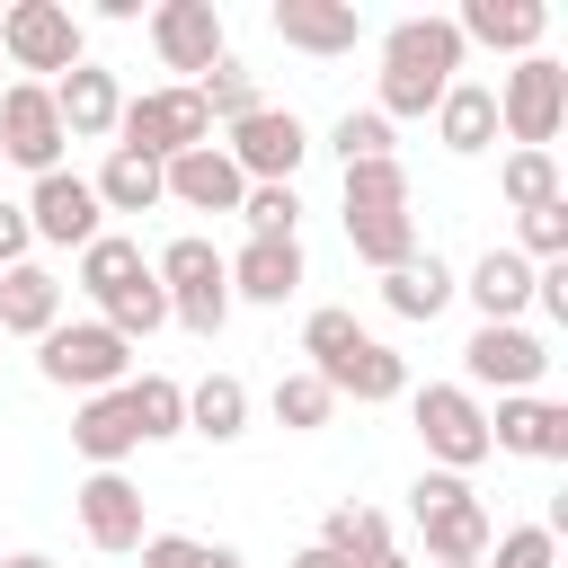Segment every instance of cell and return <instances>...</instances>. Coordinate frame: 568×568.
Masks as SVG:
<instances>
[{
	"label": "cell",
	"mask_w": 568,
	"mask_h": 568,
	"mask_svg": "<svg viewBox=\"0 0 568 568\" xmlns=\"http://www.w3.org/2000/svg\"><path fill=\"white\" fill-rule=\"evenodd\" d=\"M275 36H284L293 53H320V62H337V53H355V36H364V9H346V0H275Z\"/></svg>",
	"instance_id": "7402d4cb"
},
{
	"label": "cell",
	"mask_w": 568,
	"mask_h": 568,
	"mask_svg": "<svg viewBox=\"0 0 568 568\" xmlns=\"http://www.w3.org/2000/svg\"><path fill=\"white\" fill-rule=\"evenodd\" d=\"M124 417H133L142 444L186 435V382H169V373H133V382H124Z\"/></svg>",
	"instance_id": "f546056e"
},
{
	"label": "cell",
	"mask_w": 568,
	"mask_h": 568,
	"mask_svg": "<svg viewBox=\"0 0 568 568\" xmlns=\"http://www.w3.org/2000/svg\"><path fill=\"white\" fill-rule=\"evenodd\" d=\"M160 195H169V204H186V213H240L248 178L231 169V151H222V142H195V151H178V160L160 169Z\"/></svg>",
	"instance_id": "e0dca14e"
},
{
	"label": "cell",
	"mask_w": 568,
	"mask_h": 568,
	"mask_svg": "<svg viewBox=\"0 0 568 568\" xmlns=\"http://www.w3.org/2000/svg\"><path fill=\"white\" fill-rule=\"evenodd\" d=\"M346 568H408L399 550H373V559H346Z\"/></svg>",
	"instance_id": "7bdbcfd3"
},
{
	"label": "cell",
	"mask_w": 568,
	"mask_h": 568,
	"mask_svg": "<svg viewBox=\"0 0 568 568\" xmlns=\"http://www.w3.org/2000/svg\"><path fill=\"white\" fill-rule=\"evenodd\" d=\"M320 382H328L337 399H364V408H382V399H399V390H408V364H399L382 337H355V346H346V355H337Z\"/></svg>",
	"instance_id": "4316f807"
},
{
	"label": "cell",
	"mask_w": 568,
	"mask_h": 568,
	"mask_svg": "<svg viewBox=\"0 0 568 568\" xmlns=\"http://www.w3.org/2000/svg\"><path fill=\"white\" fill-rule=\"evenodd\" d=\"M186 89L204 98V115H213V124H240V115H257V106H266V98H257V71H248L240 53H222V62H213L204 80H186Z\"/></svg>",
	"instance_id": "1f68e13d"
},
{
	"label": "cell",
	"mask_w": 568,
	"mask_h": 568,
	"mask_svg": "<svg viewBox=\"0 0 568 568\" xmlns=\"http://www.w3.org/2000/svg\"><path fill=\"white\" fill-rule=\"evenodd\" d=\"M470 568H479V559H470Z\"/></svg>",
	"instance_id": "ee69618b"
},
{
	"label": "cell",
	"mask_w": 568,
	"mask_h": 568,
	"mask_svg": "<svg viewBox=\"0 0 568 568\" xmlns=\"http://www.w3.org/2000/svg\"><path fill=\"white\" fill-rule=\"evenodd\" d=\"M328 151H337V169H364V160H390V124H382L373 106H346V115L328 124Z\"/></svg>",
	"instance_id": "8d00e7d4"
},
{
	"label": "cell",
	"mask_w": 568,
	"mask_h": 568,
	"mask_svg": "<svg viewBox=\"0 0 568 568\" xmlns=\"http://www.w3.org/2000/svg\"><path fill=\"white\" fill-rule=\"evenodd\" d=\"M320 550H337V559H373V550H390V524H382V506H328V524H320Z\"/></svg>",
	"instance_id": "e575fe53"
},
{
	"label": "cell",
	"mask_w": 568,
	"mask_h": 568,
	"mask_svg": "<svg viewBox=\"0 0 568 568\" xmlns=\"http://www.w3.org/2000/svg\"><path fill=\"white\" fill-rule=\"evenodd\" d=\"M462 390H497V399H515V390H532L541 373H550V346L524 328V320H506V328H470V346H462Z\"/></svg>",
	"instance_id": "8fae6325"
},
{
	"label": "cell",
	"mask_w": 568,
	"mask_h": 568,
	"mask_svg": "<svg viewBox=\"0 0 568 568\" xmlns=\"http://www.w3.org/2000/svg\"><path fill=\"white\" fill-rule=\"evenodd\" d=\"M18 213H27V231H36L44 248H89V240L106 231V213H98V195H89V178H80V169H53V178H36Z\"/></svg>",
	"instance_id": "4fadbf2b"
},
{
	"label": "cell",
	"mask_w": 568,
	"mask_h": 568,
	"mask_svg": "<svg viewBox=\"0 0 568 568\" xmlns=\"http://www.w3.org/2000/svg\"><path fill=\"white\" fill-rule=\"evenodd\" d=\"M266 408H275V426H284V435H320V426H328V408H337V390H328L320 373H284V382L266 390Z\"/></svg>",
	"instance_id": "836d02e7"
},
{
	"label": "cell",
	"mask_w": 568,
	"mask_h": 568,
	"mask_svg": "<svg viewBox=\"0 0 568 568\" xmlns=\"http://www.w3.org/2000/svg\"><path fill=\"white\" fill-rule=\"evenodd\" d=\"M89 195H98V213H151V204H169L160 195V160H133V151H106V169L89 178Z\"/></svg>",
	"instance_id": "4dcf8cb0"
},
{
	"label": "cell",
	"mask_w": 568,
	"mask_h": 568,
	"mask_svg": "<svg viewBox=\"0 0 568 568\" xmlns=\"http://www.w3.org/2000/svg\"><path fill=\"white\" fill-rule=\"evenodd\" d=\"M142 275H151V257H142V240H124V231H98V240L80 248V266H71V284H80L98 311H106L124 284H142Z\"/></svg>",
	"instance_id": "83f0119b"
},
{
	"label": "cell",
	"mask_w": 568,
	"mask_h": 568,
	"mask_svg": "<svg viewBox=\"0 0 568 568\" xmlns=\"http://www.w3.org/2000/svg\"><path fill=\"white\" fill-rule=\"evenodd\" d=\"M559 124H568V71H559L550 53H524V62L497 80V133H506L515 151H550Z\"/></svg>",
	"instance_id": "ba28073f"
},
{
	"label": "cell",
	"mask_w": 568,
	"mask_h": 568,
	"mask_svg": "<svg viewBox=\"0 0 568 568\" xmlns=\"http://www.w3.org/2000/svg\"><path fill=\"white\" fill-rule=\"evenodd\" d=\"M240 222H248V240H302V195L293 186H248Z\"/></svg>",
	"instance_id": "74e56055"
},
{
	"label": "cell",
	"mask_w": 568,
	"mask_h": 568,
	"mask_svg": "<svg viewBox=\"0 0 568 568\" xmlns=\"http://www.w3.org/2000/svg\"><path fill=\"white\" fill-rule=\"evenodd\" d=\"M488 453H524V462H568V399L515 390L488 408Z\"/></svg>",
	"instance_id": "2e32d148"
},
{
	"label": "cell",
	"mask_w": 568,
	"mask_h": 568,
	"mask_svg": "<svg viewBox=\"0 0 568 568\" xmlns=\"http://www.w3.org/2000/svg\"><path fill=\"white\" fill-rule=\"evenodd\" d=\"M71 453H80L89 470H124V453H142V435H133V417H124V390H98V399L71 408Z\"/></svg>",
	"instance_id": "d4e9b609"
},
{
	"label": "cell",
	"mask_w": 568,
	"mask_h": 568,
	"mask_svg": "<svg viewBox=\"0 0 568 568\" xmlns=\"http://www.w3.org/2000/svg\"><path fill=\"white\" fill-rule=\"evenodd\" d=\"M36 373H44L53 390L98 399V390H124V382H133V346H124L106 320H62V328L36 337Z\"/></svg>",
	"instance_id": "3957f363"
},
{
	"label": "cell",
	"mask_w": 568,
	"mask_h": 568,
	"mask_svg": "<svg viewBox=\"0 0 568 568\" xmlns=\"http://www.w3.org/2000/svg\"><path fill=\"white\" fill-rule=\"evenodd\" d=\"M62 115H53V89L44 80H9L0 89V160L27 169V178H53L62 169Z\"/></svg>",
	"instance_id": "30bf717a"
},
{
	"label": "cell",
	"mask_w": 568,
	"mask_h": 568,
	"mask_svg": "<svg viewBox=\"0 0 568 568\" xmlns=\"http://www.w3.org/2000/svg\"><path fill=\"white\" fill-rule=\"evenodd\" d=\"M417 541H426V559H435V568H470V559H488L497 515L479 506V488H462V497H444V506H426V515H417Z\"/></svg>",
	"instance_id": "ac0fdd59"
},
{
	"label": "cell",
	"mask_w": 568,
	"mask_h": 568,
	"mask_svg": "<svg viewBox=\"0 0 568 568\" xmlns=\"http://www.w3.org/2000/svg\"><path fill=\"white\" fill-rule=\"evenodd\" d=\"M186 435H204V444H240V435H248V382H240V373H204V382H186Z\"/></svg>",
	"instance_id": "f1b7e54d"
},
{
	"label": "cell",
	"mask_w": 568,
	"mask_h": 568,
	"mask_svg": "<svg viewBox=\"0 0 568 568\" xmlns=\"http://www.w3.org/2000/svg\"><path fill=\"white\" fill-rule=\"evenodd\" d=\"M408 417H417V444H426L435 470L470 479V470L488 462V408H479V390H462V382H426V390L408 399Z\"/></svg>",
	"instance_id": "52a82bcc"
},
{
	"label": "cell",
	"mask_w": 568,
	"mask_h": 568,
	"mask_svg": "<svg viewBox=\"0 0 568 568\" xmlns=\"http://www.w3.org/2000/svg\"><path fill=\"white\" fill-rule=\"evenodd\" d=\"M435 142H444L453 160L488 151V142H497V89H488V80H453V89L435 98Z\"/></svg>",
	"instance_id": "484cf974"
},
{
	"label": "cell",
	"mask_w": 568,
	"mask_h": 568,
	"mask_svg": "<svg viewBox=\"0 0 568 568\" xmlns=\"http://www.w3.org/2000/svg\"><path fill=\"white\" fill-rule=\"evenodd\" d=\"M27 248H36V231H27L18 195H0V266H27Z\"/></svg>",
	"instance_id": "60d3db41"
},
{
	"label": "cell",
	"mask_w": 568,
	"mask_h": 568,
	"mask_svg": "<svg viewBox=\"0 0 568 568\" xmlns=\"http://www.w3.org/2000/svg\"><path fill=\"white\" fill-rule=\"evenodd\" d=\"M479 568H559V532L515 524V532H497V541H488V559H479Z\"/></svg>",
	"instance_id": "ab89813d"
},
{
	"label": "cell",
	"mask_w": 568,
	"mask_h": 568,
	"mask_svg": "<svg viewBox=\"0 0 568 568\" xmlns=\"http://www.w3.org/2000/svg\"><path fill=\"white\" fill-rule=\"evenodd\" d=\"M62 328V275L53 266H0V337H44Z\"/></svg>",
	"instance_id": "603a6c76"
},
{
	"label": "cell",
	"mask_w": 568,
	"mask_h": 568,
	"mask_svg": "<svg viewBox=\"0 0 568 568\" xmlns=\"http://www.w3.org/2000/svg\"><path fill=\"white\" fill-rule=\"evenodd\" d=\"M195 142H213V115H204V98L186 89V80H169V89H142V98H124V115H115V151H133V160H178V151H195Z\"/></svg>",
	"instance_id": "5b68a950"
},
{
	"label": "cell",
	"mask_w": 568,
	"mask_h": 568,
	"mask_svg": "<svg viewBox=\"0 0 568 568\" xmlns=\"http://www.w3.org/2000/svg\"><path fill=\"white\" fill-rule=\"evenodd\" d=\"M462 80V36H453V18H399L390 36H382V98H373V115L382 124H399V115H435V98Z\"/></svg>",
	"instance_id": "6da1fadb"
},
{
	"label": "cell",
	"mask_w": 568,
	"mask_h": 568,
	"mask_svg": "<svg viewBox=\"0 0 568 568\" xmlns=\"http://www.w3.org/2000/svg\"><path fill=\"white\" fill-rule=\"evenodd\" d=\"M53 115H62V133H71V142H106V133H115V115H124V80H115L106 62H80V71H62V80H53Z\"/></svg>",
	"instance_id": "d6986e66"
},
{
	"label": "cell",
	"mask_w": 568,
	"mask_h": 568,
	"mask_svg": "<svg viewBox=\"0 0 568 568\" xmlns=\"http://www.w3.org/2000/svg\"><path fill=\"white\" fill-rule=\"evenodd\" d=\"M133 559H142V568H248L231 541H195V532H151Z\"/></svg>",
	"instance_id": "d590c367"
},
{
	"label": "cell",
	"mask_w": 568,
	"mask_h": 568,
	"mask_svg": "<svg viewBox=\"0 0 568 568\" xmlns=\"http://www.w3.org/2000/svg\"><path fill=\"white\" fill-rule=\"evenodd\" d=\"M515 257H532V266H559L568 257V195L541 204V213H515Z\"/></svg>",
	"instance_id": "f35d334b"
},
{
	"label": "cell",
	"mask_w": 568,
	"mask_h": 568,
	"mask_svg": "<svg viewBox=\"0 0 568 568\" xmlns=\"http://www.w3.org/2000/svg\"><path fill=\"white\" fill-rule=\"evenodd\" d=\"M71 506H80V532H89V550H142L151 541V524H142V488L124 479V470H89L80 488H71Z\"/></svg>",
	"instance_id": "9a60e30c"
},
{
	"label": "cell",
	"mask_w": 568,
	"mask_h": 568,
	"mask_svg": "<svg viewBox=\"0 0 568 568\" xmlns=\"http://www.w3.org/2000/svg\"><path fill=\"white\" fill-rule=\"evenodd\" d=\"M462 293H470L479 328H506V320L532 311V257H515V248H479L470 275H462Z\"/></svg>",
	"instance_id": "ffe728a7"
},
{
	"label": "cell",
	"mask_w": 568,
	"mask_h": 568,
	"mask_svg": "<svg viewBox=\"0 0 568 568\" xmlns=\"http://www.w3.org/2000/svg\"><path fill=\"white\" fill-rule=\"evenodd\" d=\"M0 53H9V71L53 89L62 71L89 62V27L71 18V0H9L0 9Z\"/></svg>",
	"instance_id": "277c9868"
},
{
	"label": "cell",
	"mask_w": 568,
	"mask_h": 568,
	"mask_svg": "<svg viewBox=\"0 0 568 568\" xmlns=\"http://www.w3.org/2000/svg\"><path fill=\"white\" fill-rule=\"evenodd\" d=\"M337 213H346V248H355L364 266H399V257H417V213H408V169H399V160H364V169H346Z\"/></svg>",
	"instance_id": "7a4b0ae2"
},
{
	"label": "cell",
	"mask_w": 568,
	"mask_h": 568,
	"mask_svg": "<svg viewBox=\"0 0 568 568\" xmlns=\"http://www.w3.org/2000/svg\"><path fill=\"white\" fill-rule=\"evenodd\" d=\"M0 568H62V559H44V550H9Z\"/></svg>",
	"instance_id": "b9f144b4"
},
{
	"label": "cell",
	"mask_w": 568,
	"mask_h": 568,
	"mask_svg": "<svg viewBox=\"0 0 568 568\" xmlns=\"http://www.w3.org/2000/svg\"><path fill=\"white\" fill-rule=\"evenodd\" d=\"M497 195H506L515 213L559 204V160H550V151H506V160H497Z\"/></svg>",
	"instance_id": "d6a6232c"
},
{
	"label": "cell",
	"mask_w": 568,
	"mask_h": 568,
	"mask_svg": "<svg viewBox=\"0 0 568 568\" xmlns=\"http://www.w3.org/2000/svg\"><path fill=\"white\" fill-rule=\"evenodd\" d=\"M222 151H231V169L248 186H293V169L311 160V124L293 106H257V115L222 124Z\"/></svg>",
	"instance_id": "9c48e42d"
},
{
	"label": "cell",
	"mask_w": 568,
	"mask_h": 568,
	"mask_svg": "<svg viewBox=\"0 0 568 568\" xmlns=\"http://www.w3.org/2000/svg\"><path fill=\"white\" fill-rule=\"evenodd\" d=\"M541 27H550L541 0H462V18H453V36L488 44V53H541Z\"/></svg>",
	"instance_id": "44dd1931"
},
{
	"label": "cell",
	"mask_w": 568,
	"mask_h": 568,
	"mask_svg": "<svg viewBox=\"0 0 568 568\" xmlns=\"http://www.w3.org/2000/svg\"><path fill=\"white\" fill-rule=\"evenodd\" d=\"M453 293H462V275H453L435 248H417V257L382 266V311H390V320H435Z\"/></svg>",
	"instance_id": "cb8c5ba5"
},
{
	"label": "cell",
	"mask_w": 568,
	"mask_h": 568,
	"mask_svg": "<svg viewBox=\"0 0 568 568\" xmlns=\"http://www.w3.org/2000/svg\"><path fill=\"white\" fill-rule=\"evenodd\" d=\"M222 275H231V302L284 311V302L311 284V257H302V240H240V248L222 257Z\"/></svg>",
	"instance_id": "5bb4252c"
},
{
	"label": "cell",
	"mask_w": 568,
	"mask_h": 568,
	"mask_svg": "<svg viewBox=\"0 0 568 568\" xmlns=\"http://www.w3.org/2000/svg\"><path fill=\"white\" fill-rule=\"evenodd\" d=\"M151 53H160L169 71H186V80H204V71L231 53V27H222L213 0H160V9H151Z\"/></svg>",
	"instance_id": "7c38bea8"
},
{
	"label": "cell",
	"mask_w": 568,
	"mask_h": 568,
	"mask_svg": "<svg viewBox=\"0 0 568 568\" xmlns=\"http://www.w3.org/2000/svg\"><path fill=\"white\" fill-rule=\"evenodd\" d=\"M151 275H160V293H169V320L178 328H195V337H222V320H231V275H222V248L213 240H169L160 257H151Z\"/></svg>",
	"instance_id": "8992f818"
}]
</instances>
